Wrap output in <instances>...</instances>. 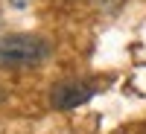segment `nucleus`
<instances>
[{
  "label": "nucleus",
  "instance_id": "7ed1b4c3",
  "mask_svg": "<svg viewBox=\"0 0 146 134\" xmlns=\"http://www.w3.org/2000/svg\"><path fill=\"white\" fill-rule=\"evenodd\" d=\"M0 99H3V90H0Z\"/></svg>",
  "mask_w": 146,
  "mask_h": 134
},
{
  "label": "nucleus",
  "instance_id": "f257e3e1",
  "mask_svg": "<svg viewBox=\"0 0 146 134\" xmlns=\"http://www.w3.org/2000/svg\"><path fill=\"white\" fill-rule=\"evenodd\" d=\"M50 58V41L41 35L15 32L0 38V70H29Z\"/></svg>",
  "mask_w": 146,
  "mask_h": 134
},
{
  "label": "nucleus",
  "instance_id": "f03ea898",
  "mask_svg": "<svg viewBox=\"0 0 146 134\" xmlns=\"http://www.w3.org/2000/svg\"><path fill=\"white\" fill-rule=\"evenodd\" d=\"M96 88L91 82H82V79H67V82H58L53 84L50 90V105L56 111H73V108H79L85 102L94 99Z\"/></svg>",
  "mask_w": 146,
  "mask_h": 134
}]
</instances>
